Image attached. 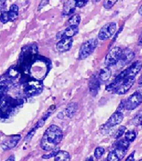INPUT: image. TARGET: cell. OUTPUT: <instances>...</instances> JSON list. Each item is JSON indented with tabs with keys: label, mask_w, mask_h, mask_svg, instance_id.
Instances as JSON below:
<instances>
[{
	"label": "cell",
	"mask_w": 142,
	"mask_h": 161,
	"mask_svg": "<svg viewBox=\"0 0 142 161\" xmlns=\"http://www.w3.org/2000/svg\"><path fill=\"white\" fill-rule=\"evenodd\" d=\"M63 137V131L55 125H51L45 130L41 140V148L45 151H52L60 143Z\"/></svg>",
	"instance_id": "6da1fadb"
},
{
	"label": "cell",
	"mask_w": 142,
	"mask_h": 161,
	"mask_svg": "<svg viewBox=\"0 0 142 161\" xmlns=\"http://www.w3.org/2000/svg\"><path fill=\"white\" fill-rule=\"evenodd\" d=\"M23 103V99L13 98L7 94L0 95V117L8 118Z\"/></svg>",
	"instance_id": "7a4b0ae2"
},
{
	"label": "cell",
	"mask_w": 142,
	"mask_h": 161,
	"mask_svg": "<svg viewBox=\"0 0 142 161\" xmlns=\"http://www.w3.org/2000/svg\"><path fill=\"white\" fill-rule=\"evenodd\" d=\"M98 45V41L96 39H90L86 41L81 45L79 50V57L80 59H85L95 51Z\"/></svg>",
	"instance_id": "3957f363"
},
{
	"label": "cell",
	"mask_w": 142,
	"mask_h": 161,
	"mask_svg": "<svg viewBox=\"0 0 142 161\" xmlns=\"http://www.w3.org/2000/svg\"><path fill=\"white\" fill-rule=\"evenodd\" d=\"M142 69V63L141 61H136L128 69L122 71L119 75L117 76L116 79L124 80L127 78H135V76L139 73Z\"/></svg>",
	"instance_id": "277c9868"
},
{
	"label": "cell",
	"mask_w": 142,
	"mask_h": 161,
	"mask_svg": "<svg viewBox=\"0 0 142 161\" xmlns=\"http://www.w3.org/2000/svg\"><path fill=\"white\" fill-rule=\"evenodd\" d=\"M121 53H122V50L120 47H114L111 49L108 55L106 56L105 61H104L107 67H110L118 63L120 59Z\"/></svg>",
	"instance_id": "5b68a950"
},
{
	"label": "cell",
	"mask_w": 142,
	"mask_h": 161,
	"mask_svg": "<svg viewBox=\"0 0 142 161\" xmlns=\"http://www.w3.org/2000/svg\"><path fill=\"white\" fill-rule=\"evenodd\" d=\"M125 109L133 110L142 103V94L139 92L133 93L126 100L124 101Z\"/></svg>",
	"instance_id": "8992f818"
},
{
	"label": "cell",
	"mask_w": 142,
	"mask_h": 161,
	"mask_svg": "<svg viewBox=\"0 0 142 161\" xmlns=\"http://www.w3.org/2000/svg\"><path fill=\"white\" fill-rule=\"evenodd\" d=\"M116 31V24L115 22H110L106 24L101 28L98 36L101 40H106L112 37Z\"/></svg>",
	"instance_id": "52a82bcc"
},
{
	"label": "cell",
	"mask_w": 142,
	"mask_h": 161,
	"mask_svg": "<svg viewBox=\"0 0 142 161\" xmlns=\"http://www.w3.org/2000/svg\"><path fill=\"white\" fill-rule=\"evenodd\" d=\"M127 151V148L116 145L114 149L108 154L107 161H121L126 154Z\"/></svg>",
	"instance_id": "ba28073f"
},
{
	"label": "cell",
	"mask_w": 142,
	"mask_h": 161,
	"mask_svg": "<svg viewBox=\"0 0 142 161\" xmlns=\"http://www.w3.org/2000/svg\"><path fill=\"white\" fill-rule=\"evenodd\" d=\"M135 78H127L121 82L120 85L115 90V92L118 95L125 94L130 89L133 85L134 84Z\"/></svg>",
	"instance_id": "9c48e42d"
},
{
	"label": "cell",
	"mask_w": 142,
	"mask_h": 161,
	"mask_svg": "<svg viewBox=\"0 0 142 161\" xmlns=\"http://www.w3.org/2000/svg\"><path fill=\"white\" fill-rule=\"evenodd\" d=\"M20 140H21V135H16L11 136V137L7 138L2 143L1 147L5 151L11 150L14 147H16Z\"/></svg>",
	"instance_id": "30bf717a"
},
{
	"label": "cell",
	"mask_w": 142,
	"mask_h": 161,
	"mask_svg": "<svg viewBox=\"0 0 142 161\" xmlns=\"http://www.w3.org/2000/svg\"><path fill=\"white\" fill-rule=\"evenodd\" d=\"M123 119H124L123 112L117 110L116 112L113 114L112 116L109 118L108 122H107L105 124V128L109 129V128L116 126V125L120 124L121 122H122Z\"/></svg>",
	"instance_id": "8fae6325"
},
{
	"label": "cell",
	"mask_w": 142,
	"mask_h": 161,
	"mask_svg": "<svg viewBox=\"0 0 142 161\" xmlns=\"http://www.w3.org/2000/svg\"><path fill=\"white\" fill-rule=\"evenodd\" d=\"M135 57V53L133 51L130 50V49H125V50L122 51V53H121L120 59L118 62V63L120 65V66H124L129 64L130 62L133 60V58Z\"/></svg>",
	"instance_id": "7c38bea8"
},
{
	"label": "cell",
	"mask_w": 142,
	"mask_h": 161,
	"mask_svg": "<svg viewBox=\"0 0 142 161\" xmlns=\"http://www.w3.org/2000/svg\"><path fill=\"white\" fill-rule=\"evenodd\" d=\"M73 45V40L72 38H62L57 43L56 48L59 52H66L71 48Z\"/></svg>",
	"instance_id": "4fadbf2b"
},
{
	"label": "cell",
	"mask_w": 142,
	"mask_h": 161,
	"mask_svg": "<svg viewBox=\"0 0 142 161\" xmlns=\"http://www.w3.org/2000/svg\"><path fill=\"white\" fill-rule=\"evenodd\" d=\"M78 32H79L78 26H68L65 31L57 34V38H72L76 34H77Z\"/></svg>",
	"instance_id": "5bb4252c"
},
{
	"label": "cell",
	"mask_w": 142,
	"mask_h": 161,
	"mask_svg": "<svg viewBox=\"0 0 142 161\" xmlns=\"http://www.w3.org/2000/svg\"><path fill=\"white\" fill-rule=\"evenodd\" d=\"M100 88V80L96 76H92L89 81V89L92 96L97 95Z\"/></svg>",
	"instance_id": "9a60e30c"
},
{
	"label": "cell",
	"mask_w": 142,
	"mask_h": 161,
	"mask_svg": "<svg viewBox=\"0 0 142 161\" xmlns=\"http://www.w3.org/2000/svg\"><path fill=\"white\" fill-rule=\"evenodd\" d=\"M76 3L74 0H68L64 4L62 10V16H70L76 11Z\"/></svg>",
	"instance_id": "2e32d148"
},
{
	"label": "cell",
	"mask_w": 142,
	"mask_h": 161,
	"mask_svg": "<svg viewBox=\"0 0 142 161\" xmlns=\"http://www.w3.org/2000/svg\"><path fill=\"white\" fill-rule=\"evenodd\" d=\"M78 109V104L76 103H71L67 105V108L65 109L66 116L69 118H72L75 114L76 113Z\"/></svg>",
	"instance_id": "e0dca14e"
},
{
	"label": "cell",
	"mask_w": 142,
	"mask_h": 161,
	"mask_svg": "<svg viewBox=\"0 0 142 161\" xmlns=\"http://www.w3.org/2000/svg\"><path fill=\"white\" fill-rule=\"evenodd\" d=\"M111 74H112V71H111L110 67H107L106 66L105 68H104L100 71L98 79H99V80H102V81H107V80L110 79Z\"/></svg>",
	"instance_id": "ac0fdd59"
},
{
	"label": "cell",
	"mask_w": 142,
	"mask_h": 161,
	"mask_svg": "<svg viewBox=\"0 0 142 161\" xmlns=\"http://www.w3.org/2000/svg\"><path fill=\"white\" fill-rule=\"evenodd\" d=\"M8 16H9L10 21L14 22L16 20L18 16V7L17 5L13 4L10 7V10L8 11Z\"/></svg>",
	"instance_id": "d6986e66"
},
{
	"label": "cell",
	"mask_w": 142,
	"mask_h": 161,
	"mask_svg": "<svg viewBox=\"0 0 142 161\" xmlns=\"http://www.w3.org/2000/svg\"><path fill=\"white\" fill-rule=\"evenodd\" d=\"M71 155L65 151H59L58 154L54 157L55 161H71Z\"/></svg>",
	"instance_id": "ffe728a7"
},
{
	"label": "cell",
	"mask_w": 142,
	"mask_h": 161,
	"mask_svg": "<svg viewBox=\"0 0 142 161\" xmlns=\"http://www.w3.org/2000/svg\"><path fill=\"white\" fill-rule=\"evenodd\" d=\"M81 22V17L79 14L72 16L67 21V24L69 26H78Z\"/></svg>",
	"instance_id": "44dd1931"
},
{
	"label": "cell",
	"mask_w": 142,
	"mask_h": 161,
	"mask_svg": "<svg viewBox=\"0 0 142 161\" xmlns=\"http://www.w3.org/2000/svg\"><path fill=\"white\" fill-rule=\"evenodd\" d=\"M136 138V133L135 131H128L125 134V139L128 140L129 143L133 142Z\"/></svg>",
	"instance_id": "7402d4cb"
},
{
	"label": "cell",
	"mask_w": 142,
	"mask_h": 161,
	"mask_svg": "<svg viewBox=\"0 0 142 161\" xmlns=\"http://www.w3.org/2000/svg\"><path fill=\"white\" fill-rule=\"evenodd\" d=\"M118 0H104L103 2V6L106 9H110L113 6L115 5V4L117 3Z\"/></svg>",
	"instance_id": "603a6c76"
},
{
	"label": "cell",
	"mask_w": 142,
	"mask_h": 161,
	"mask_svg": "<svg viewBox=\"0 0 142 161\" xmlns=\"http://www.w3.org/2000/svg\"><path fill=\"white\" fill-rule=\"evenodd\" d=\"M104 152H105V150L103 147H97L94 152L95 158L98 159V160L100 159L103 156V154H104Z\"/></svg>",
	"instance_id": "cb8c5ba5"
},
{
	"label": "cell",
	"mask_w": 142,
	"mask_h": 161,
	"mask_svg": "<svg viewBox=\"0 0 142 161\" xmlns=\"http://www.w3.org/2000/svg\"><path fill=\"white\" fill-rule=\"evenodd\" d=\"M9 16H8V11H2L1 14H0V22H3V23H7L8 22H9Z\"/></svg>",
	"instance_id": "d4e9b609"
},
{
	"label": "cell",
	"mask_w": 142,
	"mask_h": 161,
	"mask_svg": "<svg viewBox=\"0 0 142 161\" xmlns=\"http://www.w3.org/2000/svg\"><path fill=\"white\" fill-rule=\"evenodd\" d=\"M125 131H126V127L124 126V125L119 127L118 129L117 130L116 134H115L114 135L115 139H118V138H120L121 136L124 135Z\"/></svg>",
	"instance_id": "484cf974"
},
{
	"label": "cell",
	"mask_w": 142,
	"mask_h": 161,
	"mask_svg": "<svg viewBox=\"0 0 142 161\" xmlns=\"http://www.w3.org/2000/svg\"><path fill=\"white\" fill-rule=\"evenodd\" d=\"M60 151L59 149V148H55L54 149H53L51 151V152L49 154H44V155L42 156V158L43 159H50V158H52L53 157H55L56 155L57 154H58V152Z\"/></svg>",
	"instance_id": "4316f807"
},
{
	"label": "cell",
	"mask_w": 142,
	"mask_h": 161,
	"mask_svg": "<svg viewBox=\"0 0 142 161\" xmlns=\"http://www.w3.org/2000/svg\"><path fill=\"white\" fill-rule=\"evenodd\" d=\"M74 1L77 8H82L87 5L89 0H74Z\"/></svg>",
	"instance_id": "83f0119b"
},
{
	"label": "cell",
	"mask_w": 142,
	"mask_h": 161,
	"mask_svg": "<svg viewBox=\"0 0 142 161\" xmlns=\"http://www.w3.org/2000/svg\"><path fill=\"white\" fill-rule=\"evenodd\" d=\"M141 121H142V115H139V116L135 117V118L133 119L132 123H133V124L135 125V126H138V125H141Z\"/></svg>",
	"instance_id": "f1b7e54d"
},
{
	"label": "cell",
	"mask_w": 142,
	"mask_h": 161,
	"mask_svg": "<svg viewBox=\"0 0 142 161\" xmlns=\"http://www.w3.org/2000/svg\"><path fill=\"white\" fill-rule=\"evenodd\" d=\"M49 2H50V0H41L40 4H39V8H38V11H40L41 9H42L45 6H46L47 4L49 3Z\"/></svg>",
	"instance_id": "f546056e"
},
{
	"label": "cell",
	"mask_w": 142,
	"mask_h": 161,
	"mask_svg": "<svg viewBox=\"0 0 142 161\" xmlns=\"http://www.w3.org/2000/svg\"><path fill=\"white\" fill-rule=\"evenodd\" d=\"M134 155H135V152H132V153L127 157V158L125 160V161H135Z\"/></svg>",
	"instance_id": "4dcf8cb0"
},
{
	"label": "cell",
	"mask_w": 142,
	"mask_h": 161,
	"mask_svg": "<svg viewBox=\"0 0 142 161\" xmlns=\"http://www.w3.org/2000/svg\"><path fill=\"white\" fill-rule=\"evenodd\" d=\"M5 161H15V157L14 155H11Z\"/></svg>",
	"instance_id": "1f68e13d"
},
{
	"label": "cell",
	"mask_w": 142,
	"mask_h": 161,
	"mask_svg": "<svg viewBox=\"0 0 142 161\" xmlns=\"http://www.w3.org/2000/svg\"><path fill=\"white\" fill-rule=\"evenodd\" d=\"M139 45H142V33L139 36V43H138Z\"/></svg>",
	"instance_id": "d6a6232c"
},
{
	"label": "cell",
	"mask_w": 142,
	"mask_h": 161,
	"mask_svg": "<svg viewBox=\"0 0 142 161\" xmlns=\"http://www.w3.org/2000/svg\"><path fill=\"white\" fill-rule=\"evenodd\" d=\"M85 161H93V158H92V156L89 157V158H87V159H86Z\"/></svg>",
	"instance_id": "836d02e7"
},
{
	"label": "cell",
	"mask_w": 142,
	"mask_h": 161,
	"mask_svg": "<svg viewBox=\"0 0 142 161\" xmlns=\"http://www.w3.org/2000/svg\"><path fill=\"white\" fill-rule=\"evenodd\" d=\"M139 14H140V15L142 16V5L141 6V7L139 8Z\"/></svg>",
	"instance_id": "e575fe53"
},
{
	"label": "cell",
	"mask_w": 142,
	"mask_h": 161,
	"mask_svg": "<svg viewBox=\"0 0 142 161\" xmlns=\"http://www.w3.org/2000/svg\"><path fill=\"white\" fill-rule=\"evenodd\" d=\"M6 1H7V0H0V3L3 4V5H5V3Z\"/></svg>",
	"instance_id": "d590c367"
},
{
	"label": "cell",
	"mask_w": 142,
	"mask_h": 161,
	"mask_svg": "<svg viewBox=\"0 0 142 161\" xmlns=\"http://www.w3.org/2000/svg\"><path fill=\"white\" fill-rule=\"evenodd\" d=\"M140 84L142 85V77H141V80H140Z\"/></svg>",
	"instance_id": "8d00e7d4"
},
{
	"label": "cell",
	"mask_w": 142,
	"mask_h": 161,
	"mask_svg": "<svg viewBox=\"0 0 142 161\" xmlns=\"http://www.w3.org/2000/svg\"><path fill=\"white\" fill-rule=\"evenodd\" d=\"M95 2H96V3H98V2H100L101 0H94Z\"/></svg>",
	"instance_id": "74e56055"
},
{
	"label": "cell",
	"mask_w": 142,
	"mask_h": 161,
	"mask_svg": "<svg viewBox=\"0 0 142 161\" xmlns=\"http://www.w3.org/2000/svg\"><path fill=\"white\" fill-rule=\"evenodd\" d=\"M141 127H142V121H141Z\"/></svg>",
	"instance_id": "f35d334b"
}]
</instances>
